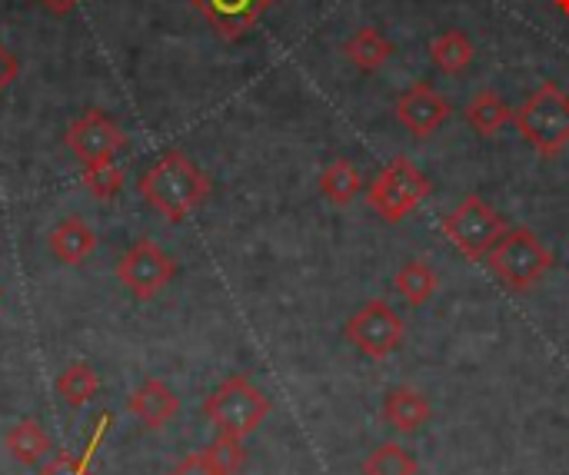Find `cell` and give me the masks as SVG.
<instances>
[{"instance_id":"4fadbf2b","label":"cell","mask_w":569,"mask_h":475,"mask_svg":"<svg viewBox=\"0 0 569 475\" xmlns=\"http://www.w3.org/2000/svg\"><path fill=\"white\" fill-rule=\"evenodd\" d=\"M430 416H433L430 400L420 390L400 386V390H390L387 400H383V420L397 433H420L430 423Z\"/></svg>"},{"instance_id":"603a6c76","label":"cell","mask_w":569,"mask_h":475,"mask_svg":"<svg viewBox=\"0 0 569 475\" xmlns=\"http://www.w3.org/2000/svg\"><path fill=\"white\" fill-rule=\"evenodd\" d=\"M83 186L97 196V200H113L123 190V170L113 160H100V163H87L83 166Z\"/></svg>"},{"instance_id":"484cf974","label":"cell","mask_w":569,"mask_h":475,"mask_svg":"<svg viewBox=\"0 0 569 475\" xmlns=\"http://www.w3.org/2000/svg\"><path fill=\"white\" fill-rule=\"evenodd\" d=\"M170 475H220L213 469V463L207 459V453H193L183 463H177V469Z\"/></svg>"},{"instance_id":"d4e9b609","label":"cell","mask_w":569,"mask_h":475,"mask_svg":"<svg viewBox=\"0 0 569 475\" xmlns=\"http://www.w3.org/2000/svg\"><path fill=\"white\" fill-rule=\"evenodd\" d=\"M40 475H93L90 469V456H57L53 463H47Z\"/></svg>"},{"instance_id":"6da1fadb","label":"cell","mask_w":569,"mask_h":475,"mask_svg":"<svg viewBox=\"0 0 569 475\" xmlns=\"http://www.w3.org/2000/svg\"><path fill=\"white\" fill-rule=\"evenodd\" d=\"M210 176L183 150H167L137 180L143 203L157 210L167 223H183L193 210H200L210 196Z\"/></svg>"},{"instance_id":"ba28073f","label":"cell","mask_w":569,"mask_h":475,"mask_svg":"<svg viewBox=\"0 0 569 475\" xmlns=\"http://www.w3.org/2000/svg\"><path fill=\"white\" fill-rule=\"evenodd\" d=\"M173 276H177L173 256L163 253L153 240H137L117 266V280L133 300H153Z\"/></svg>"},{"instance_id":"4316f807","label":"cell","mask_w":569,"mask_h":475,"mask_svg":"<svg viewBox=\"0 0 569 475\" xmlns=\"http://www.w3.org/2000/svg\"><path fill=\"white\" fill-rule=\"evenodd\" d=\"M17 77H20V60H17V57L0 43V93H3Z\"/></svg>"},{"instance_id":"3957f363","label":"cell","mask_w":569,"mask_h":475,"mask_svg":"<svg viewBox=\"0 0 569 475\" xmlns=\"http://www.w3.org/2000/svg\"><path fill=\"white\" fill-rule=\"evenodd\" d=\"M487 266L493 270V276L513 290V293H530L533 286L543 283V276L553 266L550 250L543 246V240L527 230V226H510L497 246L487 253Z\"/></svg>"},{"instance_id":"9a60e30c","label":"cell","mask_w":569,"mask_h":475,"mask_svg":"<svg viewBox=\"0 0 569 475\" xmlns=\"http://www.w3.org/2000/svg\"><path fill=\"white\" fill-rule=\"evenodd\" d=\"M467 120L480 137H497L507 123H513V110L497 90H480L467 103Z\"/></svg>"},{"instance_id":"5b68a950","label":"cell","mask_w":569,"mask_h":475,"mask_svg":"<svg viewBox=\"0 0 569 475\" xmlns=\"http://www.w3.org/2000/svg\"><path fill=\"white\" fill-rule=\"evenodd\" d=\"M430 196V180L427 173L410 163L407 156H397L390 166H383L373 183L367 186V200L370 210L383 220V223H400L407 220L423 200Z\"/></svg>"},{"instance_id":"e0dca14e","label":"cell","mask_w":569,"mask_h":475,"mask_svg":"<svg viewBox=\"0 0 569 475\" xmlns=\"http://www.w3.org/2000/svg\"><path fill=\"white\" fill-rule=\"evenodd\" d=\"M343 53H347V60L357 67V70H363V73H373V70H380L387 60H390V53H393V43L377 30V27H360L350 40H347V47H343Z\"/></svg>"},{"instance_id":"ac0fdd59","label":"cell","mask_w":569,"mask_h":475,"mask_svg":"<svg viewBox=\"0 0 569 475\" xmlns=\"http://www.w3.org/2000/svg\"><path fill=\"white\" fill-rule=\"evenodd\" d=\"M397 293L403 296L407 306H423L433 300L437 286H440V276L433 273V266L427 260H407L400 270H397V280H393Z\"/></svg>"},{"instance_id":"52a82bcc","label":"cell","mask_w":569,"mask_h":475,"mask_svg":"<svg viewBox=\"0 0 569 475\" xmlns=\"http://www.w3.org/2000/svg\"><path fill=\"white\" fill-rule=\"evenodd\" d=\"M403 333H407V326H403L400 313L383 300H370L367 306H360L347 320V330H343L347 343L357 346L370 360H387L390 353H397L403 343Z\"/></svg>"},{"instance_id":"8992f818","label":"cell","mask_w":569,"mask_h":475,"mask_svg":"<svg viewBox=\"0 0 569 475\" xmlns=\"http://www.w3.org/2000/svg\"><path fill=\"white\" fill-rule=\"evenodd\" d=\"M507 230V220L480 196H467L453 213L443 216V236L467 260H487V253Z\"/></svg>"},{"instance_id":"7c38bea8","label":"cell","mask_w":569,"mask_h":475,"mask_svg":"<svg viewBox=\"0 0 569 475\" xmlns=\"http://www.w3.org/2000/svg\"><path fill=\"white\" fill-rule=\"evenodd\" d=\"M127 410L147 426V429H163L177 410H180V400L173 396V390L160 380H147L137 393H130L127 400Z\"/></svg>"},{"instance_id":"d6986e66","label":"cell","mask_w":569,"mask_h":475,"mask_svg":"<svg viewBox=\"0 0 569 475\" xmlns=\"http://www.w3.org/2000/svg\"><path fill=\"white\" fill-rule=\"evenodd\" d=\"M473 57H477V47H473V40L463 33V30H447V33H440L433 43H430V60H433V67L437 70H443V73H463L470 63H473Z\"/></svg>"},{"instance_id":"cb8c5ba5","label":"cell","mask_w":569,"mask_h":475,"mask_svg":"<svg viewBox=\"0 0 569 475\" xmlns=\"http://www.w3.org/2000/svg\"><path fill=\"white\" fill-rule=\"evenodd\" d=\"M203 453H207V459L213 463V469L220 475H237L247 466L243 439H233V436H217V443L207 446Z\"/></svg>"},{"instance_id":"83f0119b","label":"cell","mask_w":569,"mask_h":475,"mask_svg":"<svg viewBox=\"0 0 569 475\" xmlns=\"http://www.w3.org/2000/svg\"><path fill=\"white\" fill-rule=\"evenodd\" d=\"M40 3H43L53 17H63V13H70L80 0H40Z\"/></svg>"},{"instance_id":"7402d4cb","label":"cell","mask_w":569,"mask_h":475,"mask_svg":"<svg viewBox=\"0 0 569 475\" xmlns=\"http://www.w3.org/2000/svg\"><path fill=\"white\" fill-rule=\"evenodd\" d=\"M363 475H417V459L400 443H383L363 459Z\"/></svg>"},{"instance_id":"f1b7e54d","label":"cell","mask_w":569,"mask_h":475,"mask_svg":"<svg viewBox=\"0 0 569 475\" xmlns=\"http://www.w3.org/2000/svg\"><path fill=\"white\" fill-rule=\"evenodd\" d=\"M557 7H560L563 13H569V0H557Z\"/></svg>"},{"instance_id":"7a4b0ae2","label":"cell","mask_w":569,"mask_h":475,"mask_svg":"<svg viewBox=\"0 0 569 475\" xmlns=\"http://www.w3.org/2000/svg\"><path fill=\"white\" fill-rule=\"evenodd\" d=\"M513 123L537 153L560 156L569 146V93L560 83L547 80L523 100V107L513 113Z\"/></svg>"},{"instance_id":"44dd1931","label":"cell","mask_w":569,"mask_h":475,"mask_svg":"<svg viewBox=\"0 0 569 475\" xmlns=\"http://www.w3.org/2000/svg\"><path fill=\"white\" fill-rule=\"evenodd\" d=\"M97 393H100V380H97V373L87 363H70L57 376V396L67 406H87Z\"/></svg>"},{"instance_id":"9c48e42d","label":"cell","mask_w":569,"mask_h":475,"mask_svg":"<svg viewBox=\"0 0 569 475\" xmlns=\"http://www.w3.org/2000/svg\"><path fill=\"white\" fill-rule=\"evenodd\" d=\"M67 150L80 160V166L87 163H100V160H113L123 146H127V133L120 130V123L113 117H107L103 110L90 107L83 117H77L67 133H63Z\"/></svg>"},{"instance_id":"5bb4252c","label":"cell","mask_w":569,"mask_h":475,"mask_svg":"<svg viewBox=\"0 0 569 475\" xmlns=\"http://www.w3.org/2000/svg\"><path fill=\"white\" fill-rule=\"evenodd\" d=\"M97 250V233L90 230L87 220L80 216H67L63 223H57V230L50 233V253L67 263V266H80L83 260H90V253Z\"/></svg>"},{"instance_id":"8fae6325","label":"cell","mask_w":569,"mask_h":475,"mask_svg":"<svg viewBox=\"0 0 569 475\" xmlns=\"http://www.w3.org/2000/svg\"><path fill=\"white\" fill-rule=\"evenodd\" d=\"M190 3L203 13L213 33H220L223 40H240L260 23V17L273 0H190Z\"/></svg>"},{"instance_id":"30bf717a","label":"cell","mask_w":569,"mask_h":475,"mask_svg":"<svg viewBox=\"0 0 569 475\" xmlns=\"http://www.w3.org/2000/svg\"><path fill=\"white\" fill-rule=\"evenodd\" d=\"M397 120L413 137H430V133H437L450 120V103L430 83H413L397 100Z\"/></svg>"},{"instance_id":"2e32d148","label":"cell","mask_w":569,"mask_h":475,"mask_svg":"<svg viewBox=\"0 0 569 475\" xmlns=\"http://www.w3.org/2000/svg\"><path fill=\"white\" fill-rule=\"evenodd\" d=\"M7 453L13 456V463L20 466H40L50 456V436L43 433V426L37 420H20L10 433H7Z\"/></svg>"},{"instance_id":"ffe728a7","label":"cell","mask_w":569,"mask_h":475,"mask_svg":"<svg viewBox=\"0 0 569 475\" xmlns=\"http://www.w3.org/2000/svg\"><path fill=\"white\" fill-rule=\"evenodd\" d=\"M363 190V176L350 160H333L323 173H320V193L333 203V206H347L357 200V193Z\"/></svg>"},{"instance_id":"277c9868","label":"cell","mask_w":569,"mask_h":475,"mask_svg":"<svg viewBox=\"0 0 569 475\" xmlns=\"http://www.w3.org/2000/svg\"><path fill=\"white\" fill-rule=\"evenodd\" d=\"M267 413H270V400L263 390L250 383V376H230L203 403V416L210 420V426L220 436H233V439H247L267 420Z\"/></svg>"}]
</instances>
